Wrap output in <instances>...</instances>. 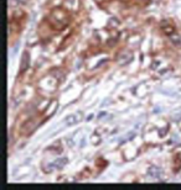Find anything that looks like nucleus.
<instances>
[{
	"label": "nucleus",
	"instance_id": "1",
	"mask_svg": "<svg viewBox=\"0 0 181 190\" xmlns=\"http://www.w3.org/2000/svg\"><path fill=\"white\" fill-rule=\"evenodd\" d=\"M67 158H58V159H56V160H53L52 163H50L48 164V169H50V172H51V169H60V168H63L66 164H67Z\"/></svg>",
	"mask_w": 181,
	"mask_h": 190
},
{
	"label": "nucleus",
	"instance_id": "2",
	"mask_svg": "<svg viewBox=\"0 0 181 190\" xmlns=\"http://www.w3.org/2000/svg\"><path fill=\"white\" fill-rule=\"evenodd\" d=\"M81 120H82V114H81V113H77V114H73V115H69V116H67L65 121H66V124H67V125L72 126V125H76V124H78Z\"/></svg>",
	"mask_w": 181,
	"mask_h": 190
},
{
	"label": "nucleus",
	"instance_id": "5",
	"mask_svg": "<svg viewBox=\"0 0 181 190\" xmlns=\"http://www.w3.org/2000/svg\"><path fill=\"white\" fill-rule=\"evenodd\" d=\"M148 174H149L151 178H160V176H161V170H160V168H158V167H150L149 170H148Z\"/></svg>",
	"mask_w": 181,
	"mask_h": 190
},
{
	"label": "nucleus",
	"instance_id": "4",
	"mask_svg": "<svg viewBox=\"0 0 181 190\" xmlns=\"http://www.w3.org/2000/svg\"><path fill=\"white\" fill-rule=\"evenodd\" d=\"M30 65V56L27 52H24L23 54V58H21V65H20V70L21 72H25Z\"/></svg>",
	"mask_w": 181,
	"mask_h": 190
},
{
	"label": "nucleus",
	"instance_id": "3",
	"mask_svg": "<svg viewBox=\"0 0 181 190\" xmlns=\"http://www.w3.org/2000/svg\"><path fill=\"white\" fill-rule=\"evenodd\" d=\"M132 59H133V54L129 53V52H123V53L119 56V58H118V61L120 62L122 65H125V64L130 63Z\"/></svg>",
	"mask_w": 181,
	"mask_h": 190
}]
</instances>
